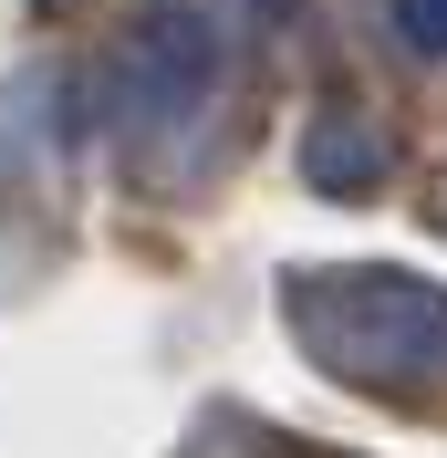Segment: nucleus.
Listing matches in <instances>:
<instances>
[{"mask_svg":"<svg viewBox=\"0 0 447 458\" xmlns=\"http://www.w3.org/2000/svg\"><path fill=\"white\" fill-rule=\"evenodd\" d=\"M291 344L343 386L395 406H447V292L417 271H291Z\"/></svg>","mask_w":447,"mask_h":458,"instance_id":"f257e3e1","label":"nucleus"},{"mask_svg":"<svg viewBox=\"0 0 447 458\" xmlns=\"http://www.w3.org/2000/svg\"><path fill=\"white\" fill-rule=\"evenodd\" d=\"M219 21H156L125 42V63H114V114H125V136H167V125H188V114L219 105Z\"/></svg>","mask_w":447,"mask_h":458,"instance_id":"f03ea898","label":"nucleus"},{"mask_svg":"<svg viewBox=\"0 0 447 458\" xmlns=\"http://www.w3.org/2000/svg\"><path fill=\"white\" fill-rule=\"evenodd\" d=\"M385 167H395V136L375 125V114H354V105L312 114V136H302V177L323 188V199H364Z\"/></svg>","mask_w":447,"mask_h":458,"instance_id":"7ed1b4c3","label":"nucleus"},{"mask_svg":"<svg viewBox=\"0 0 447 458\" xmlns=\"http://www.w3.org/2000/svg\"><path fill=\"white\" fill-rule=\"evenodd\" d=\"M385 31H395L417 63H437V53H447V0H385Z\"/></svg>","mask_w":447,"mask_h":458,"instance_id":"20e7f679","label":"nucleus"},{"mask_svg":"<svg viewBox=\"0 0 447 458\" xmlns=\"http://www.w3.org/2000/svg\"><path fill=\"white\" fill-rule=\"evenodd\" d=\"M437 208H447V188H437Z\"/></svg>","mask_w":447,"mask_h":458,"instance_id":"39448f33","label":"nucleus"}]
</instances>
